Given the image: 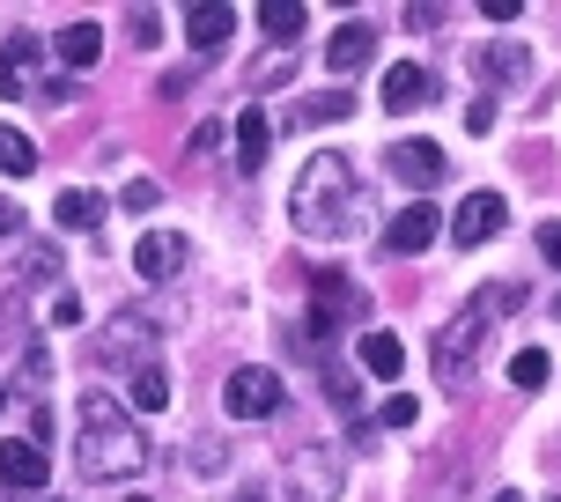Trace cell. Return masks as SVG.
Listing matches in <instances>:
<instances>
[{
    "mask_svg": "<svg viewBox=\"0 0 561 502\" xmlns=\"http://www.w3.org/2000/svg\"><path fill=\"white\" fill-rule=\"evenodd\" d=\"M369 53H377V23H340L333 37H325V67H333V75H355Z\"/></svg>",
    "mask_w": 561,
    "mask_h": 502,
    "instance_id": "13",
    "label": "cell"
},
{
    "mask_svg": "<svg viewBox=\"0 0 561 502\" xmlns=\"http://www.w3.org/2000/svg\"><path fill=\"white\" fill-rule=\"evenodd\" d=\"M118 207H134V215H156V207H163V185H156V178H134V185L118 193Z\"/></svg>",
    "mask_w": 561,
    "mask_h": 502,
    "instance_id": "27",
    "label": "cell"
},
{
    "mask_svg": "<svg viewBox=\"0 0 561 502\" xmlns=\"http://www.w3.org/2000/svg\"><path fill=\"white\" fill-rule=\"evenodd\" d=\"M288 223L304 237H340L355 223V170H347V156H310L296 193H288Z\"/></svg>",
    "mask_w": 561,
    "mask_h": 502,
    "instance_id": "2",
    "label": "cell"
},
{
    "mask_svg": "<svg viewBox=\"0 0 561 502\" xmlns=\"http://www.w3.org/2000/svg\"><path fill=\"white\" fill-rule=\"evenodd\" d=\"M23 274H30V281H59V251H53V244H30Z\"/></svg>",
    "mask_w": 561,
    "mask_h": 502,
    "instance_id": "30",
    "label": "cell"
},
{
    "mask_svg": "<svg viewBox=\"0 0 561 502\" xmlns=\"http://www.w3.org/2000/svg\"><path fill=\"white\" fill-rule=\"evenodd\" d=\"M53 45H59V59L82 75V67H96V59H104V30H96V23H67Z\"/></svg>",
    "mask_w": 561,
    "mask_h": 502,
    "instance_id": "20",
    "label": "cell"
},
{
    "mask_svg": "<svg viewBox=\"0 0 561 502\" xmlns=\"http://www.w3.org/2000/svg\"><path fill=\"white\" fill-rule=\"evenodd\" d=\"M185 259H193V237H178V229H140V244H134V274L140 281H178Z\"/></svg>",
    "mask_w": 561,
    "mask_h": 502,
    "instance_id": "5",
    "label": "cell"
},
{
    "mask_svg": "<svg viewBox=\"0 0 561 502\" xmlns=\"http://www.w3.org/2000/svg\"><path fill=\"white\" fill-rule=\"evenodd\" d=\"M310 296H318V333H333V326H355V318H363V288H355V281L347 274H318V288H310Z\"/></svg>",
    "mask_w": 561,
    "mask_h": 502,
    "instance_id": "10",
    "label": "cell"
},
{
    "mask_svg": "<svg viewBox=\"0 0 561 502\" xmlns=\"http://www.w3.org/2000/svg\"><path fill=\"white\" fill-rule=\"evenodd\" d=\"M436 229H444V215H436V199H414V207H399L392 223H385V251H399V259H414V251L436 244Z\"/></svg>",
    "mask_w": 561,
    "mask_h": 502,
    "instance_id": "9",
    "label": "cell"
},
{
    "mask_svg": "<svg viewBox=\"0 0 561 502\" xmlns=\"http://www.w3.org/2000/svg\"><path fill=\"white\" fill-rule=\"evenodd\" d=\"M517 304H525V288H517V281H495V288L466 296L458 318H444V333H436V377H473L480 347H488V333H495V318L517 310Z\"/></svg>",
    "mask_w": 561,
    "mask_h": 502,
    "instance_id": "3",
    "label": "cell"
},
{
    "mask_svg": "<svg viewBox=\"0 0 561 502\" xmlns=\"http://www.w3.org/2000/svg\"><path fill=\"white\" fill-rule=\"evenodd\" d=\"M547 377H554V363H547L539 347H517V355H510V385H517V391H539Z\"/></svg>",
    "mask_w": 561,
    "mask_h": 502,
    "instance_id": "25",
    "label": "cell"
},
{
    "mask_svg": "<svg viewBox=\"0 0 561 502\" xmlns=\"http://www.w3.org/2000/svg\"><path fill=\"white\" fill-rule=\"evenodd\" d=\"M495 502H525V495H517V488H503V495H495Z\"/></svg>",
    "mask_w": 561,
    "mask_h": 502,
    "instance_id": "36",
    "label": "cell"
},
{
    "mask_svg": "<svg viewBox=\"0 0 561 502\" xmlns=\"http://www.w3.org/2000/svg\"><path fill=\"white\" fill-rule=\"evenodd\" d=\"M134 45H140V53L163 45V15H156V8H134Z\"/></svg>",
    "mask_w": 561,
    "mask_h": 502,
    "instance_id": "29",
    "label": "cell"
},
{
    "mask_svg": "<svg viewBox=\"0 0 561 502\" xmlns=\"http://www.w3.org/2000/svg\"><path fill=\"white\" fill-rule=\"evenodd\" d=\"M104 207H112L104 193H89V185H67V193L53 199V223H59V229H89V237H96V223H104Z\"/></svg>",
    "mask_w": 561,
    "mask_h": 502,
    "instance_id": "16",
    "label": "cell"
},
{
    "mask_svg": "<svg viewBox=\"0 0 561 502\" xmlns=\"http://www.w3.org/2000/svg\"><path fill=\"white\" fill-rule=\"evenodd\" d=\"M222 407L237 421H266V414H280V377L274 369H237L222 385Z\"/></svg>",
    "mask_w": 561,
    "mask_h": 502,
    "instance_id": "7",
    "label": "cell"
},
{
    "mask_svg": "<svg viewBox=\"0 0 561 502\" xmlns=\"http://www.w3.org/2000/svg\"><path fill=\"white\" fill-rule=\"evenodd\" d=\"M237 502H259V495H237Z\"/></svg>",
    "mask_w": 561,
    "mask_h": 502,
    "instance_id": "37",
    "label": "cell"
},
{
    "mask_svg": "<svg viewBox=\"0 0 561 502\" xmlns=\"http://www.w3.org/2000/svg\"><path fill=\"white\" fill-rule=\"evenodd\" d=\"M30 75H37V37H8L0 45V96H30Z\"/></svg>",
    "mask_w": 561,
    "mask_h": 502,
    "instance_id": "15",
    "label": "cell"
},
{
    "mask_svg": "<svg viewBox=\"0 0 561 502\" xmlns=\"http://www.w3.org/2000/svg\"><path fill=\"white\" fill-rule=\"evenodd\" d=\"M325 391H333L340 414H355V377H347V369H325Z\"/></svg>",
    "mask_w": 561,
    "mask_h": 502,
    "instance_id": "31",
    "label": "cell"
},
{
    "mask_svg": "<svg viewBox=\"0 0 561 502\" xmlns=\"http://www.w3.org/2000/svg\"><path fill=\"white\" fill-rule=\"evenodd\" d=\"M503 223H510V199L503 193H466V199H458V215H450V244L473 251V244H488Z\"/></svg>",
    "mask_w": 561,
    "mask_h": 502,
    "instance_id": "6",
    "label": "cell"
},
{
    "mask_svg": "<svg viewBox=\"0 0 561 502\" xmlns=\"http://www.w3.org/2000/svg\"><path fill=\"white\" fill-rule=\"evenodd\" d=\"M75 458H82V480H134L148 466V436H140V421L118 407L112 391H82Z\"/></svg>",
    "mask_w": 561,
    "mask_h": 502,
    "instance_id": "1",
    "label": "cell"
},
{
    "mask_svg": "<svg viewBox=\"0 0 561 502\" xmlns=\"http://www.w3.org/2000/svg\"><path fill=\"white\" fill-rule=\"evenodd\" d=\"M185 466H193V474H222V466H229V444H222V436H199V444L185 450Z\"/></svg>",
    "mask_w": 561,
    "mask_h": 502,
    "instance_id": "26",
    "label": "cell"
},
{
    "mask_svg": "<svg viewBox=\"0 0 561 502\" xmlns=\"http://www.w3.org/2000/svg\"><path fill=\"white\" fill-rule=\"evenodd\" d=\"M259 30H266L274 45H296V37L310 30V8L304 0H266V8H259Z\"/></svg>",
    "mask_w": 561,
    "mask_h": 502,
    "instance_id": "19",
    "label": "cell"
},
{
    "mask_svg": "<svg viewBox=\"0 0 561 502\" xmlns=\"http://www.w3.org/2000/svg\"><path fill=\"white\" fill-rule=\"evenodd\" d=\"M554 502H561V495H554Z\"/></svg>",
    "mask_w": 561,
    "mask_h": 502,
    "instance_id": "40",
    "label": "cell"
},
{
    "mask_svg": "<svg viewBox=\"0 0 561 502\" xmlns=\"http://www.w3.org/2000/svg\"><path fill=\"white\" fill-rule=\"evenodd\" d=\"M288 495L296 502H340V466L325 458V444H304L288 458Z\"/></svg>",
    "mask_w": 561,
    "mask_h": 502,
    "instance_id": "8",
    "label": "cell"
},
{
    "mask_svg": "<svg viewBox=\"0 0 561 502\" xmlns=\"http://www.w3.org/2000/svg\"><path fill=\"white\" fill-rule=\"evenodd\" d=\"M37 170V140L23 126H0V178H30Z\"/></svg>",
    "mask_w": 561,
    "mask_h": 502,
    "instance_id": "23",
    "label": "cell"
},
{
    "mask_svg": "<svg viewBox=\"0 0 561 502\" xmlns=\"http://www.w3.org/2000/svg\"><path fill=\"white\" fill-rule=\"evenodd\" d=\"M554 310H561V304H554Z\"/></svg>",
    "mask_w": 561,
    "mask_h": 502,
    "instance_id": "39",
    "label": "cell"
},
{
    "mask_svg": "<svg viewBox=\"0 0 561 502\" xmlns=\"http://www.w3.org/2000/svg\"><path fill=\"white\" fill-rule=\"evenodd\" d=\"M0 407H8V391H0Z\"/></svg>",
    "mask_w": 561,
    "mask_h": 502,
    "instance_id": "38",
    "label": "cell"
},
{
    "mask_svg": "<svg viewBox=\"0 0 561 502\" xmlns=\"http://www.w3.org/2000/svg\"><path fill=\"white\" fill-rule=\"evenodd\" d=\"M421 421V399L414 391H392V399H385V429H414Z\"/></svg>",
    "mask_w": 561,
    "mask_h": 502,
    "instance_id": "28",
    "label": "cell"
},
{
    "mask_svg": "<svg viewBox=\"0 0 561 502\" xmlns=\"http://www.w3.org/2000/svg\"><path fill=\"white\" fill-rule=\"evenodd\" d=\"M266 148H274V126H266V112H244L237 118V170H266Z\"/></svg>",
    "mask_w": 561,
    "mask_h": 502,
    "instance_id": "18",
    "label": "cell"
},
{
    "mask_svg": "<svg viewBox=\"0 0 561 502\" xmlns=\"http://www.w3.org/2000/svg\"><path fill=\"white\" fill-rule=\"evenodd\" d=\"M539 259H547V266H561V223H539Z\"/></svg>",
    "mask_w": 561,
    "mask_h": 502,
    "instance_id": "32",
    "label": "cell"
},
{
    "mask_svg": "<svg viewBox=\"0 0 561 502\" xmlns=\"http://www.w3.org/2000/svg\"><path fill=\"white\" fill-rule=\"evenodd\" d=\"M53 326H82V304H75L67 288H59V296H53Z\"/></svg>",
    "mask_w": 561,
    "mask_h": 502,
    "instance_id": "33",
    "label": "cell"
},
{
    "mask_svg": "<svg viewBox=\"0 0 561 502\" xmlns=\"http://www.w3.org/2000/svg\"><path fill=\"white\" fill-rule=\"evenodd\" d=\"M126 391H134L140 414H163V407H170V377L156 363H134V369H126Z\"/></svg>",
    "mask_w": 561,
    "mask_h": 502,
    "instance_id": "21",
    "label": "cell"
},
{
    "mask_svg": "<svg viewBox=\"0 0 561 502\" xmlns=\"http://www.w3.org/2000/svg\"><path fill=\"white\" fill-rule=\"evenodd\" d=\"M45 444H30V436H8L0 444V480H8V495H23V488H45Z\"/></svg>",
    "mask_w": 561,
    "mask_h": 502,
    "instance_id": "11",
    "label": "cell"
},
{
    "mask_svg": "<svg viewBox=\"0 0 561 502\" xmlns=\"http://www.w3.org/2000/svg\"><path fill=\"white\" fill-rule=\"evenodd\" d=\"M385 163H392V178H407L414 193H436L444 170H450V156H444V140H392Z\"/></svg>",
    "mask_w": 561,
    "mask_h": 502,
    "instance_id": "4",
    "label": "cell"
},
{
    "mask_svg": "<svg viewBox=\"0 0 561 502\" xmlns=\"http://www.w3.org/2000/svg\"><path fill=\"white\" fill-rule=\"evenodd\" d=\"M229 30H237V8H222V0H207V8H193V15H185V37H193V53H222Z\"/></svg>",
    "mask_w": 561,
    "mask_h": 502,
    "instance_id": "14",
    "label": "cell"
},
{
    "mask_svg": "<svg viewBox=\"0 0 561 502\" xmlns=\"http://www.w3.org/2000/svg\"><path fill=\"white\" fill-rule=\"evenodd\" d=\"M480 75H488V82H525V75H533V53H525V45H510V37H495V45H480Z\"/></svg>",
    "mask_w": 561,
    "mask_h": 502,
    "instance_id": "17",
    "label": "cell"
},
{
    "mask_svg": "<svg viewBox=\"0 0 561 502\" xmlns=\"http://www.w3.org/2000/svg\"><path fill=\"white\" fill-rule=\"evenodd\" d=\"M45 369H53V355H45V347H30V355H23V377H30V385H45Z\"/></svg>",
    "mask_w": 561,
    "mask_h": 502,
    "instance_id": "34",
    "label": "cell"
},
{
    "mask_svg": "<svg viewBox=\"0 0 561 502\" xmlns=\"http://www.w3.org/2000/svg\"><path fill=\"white\" fill-rule=\"evenodd\" d=\"M355 112V96H347V89H318V96H304V126H325V118H347Z\"/></svg>",
    "mask_w": 561,
    "mask_h": 502,
    "instance_id": "24",
    "label": "cell"
},
{
    "mask_svg": "<svg viewBox=\"0 0 561 502\" xmlns=\"http://www.w3.org/2000/svg\"><path fill=\"white\" fill-rule=\"evenodd\" d=\"M15 229H23V207H15V199H0V237H15Z\"/></svg>",
    "mask_w": 561,
    "mask_h": 502,
    "instance_id": "35",
    "label": "cell"
},
{
    "mask_svg": "<svg viewBox=\"0 0 561 502\" xmlns=\"http://www.w3.org/2000/svg\"><path fill=\"white\" fill-rule=\"evenodd\" d=\"M436 96V82H428V67H414V59H399V67H385V112H421Z\"/></svg>",
    "mask_w": 561,
    "mask_h": 502,
    "instance_id": "12",
    "label": "cell"
},
{
    "mask_svg": "<svg viewBox=\"0 0 561 502\" xmlns=\"http://www.w3.org/2000/svg\"><path fill=\"white\" fill-rule=\"evenodd\" d=\"M363 369L392 385L399 369H407V347H399V333H363Z\"/></svg>",
    "mask_w": 561,
    "mask_h": 502,
    "instance_id": "22",
    "label": "cell"
}]
</instances>
